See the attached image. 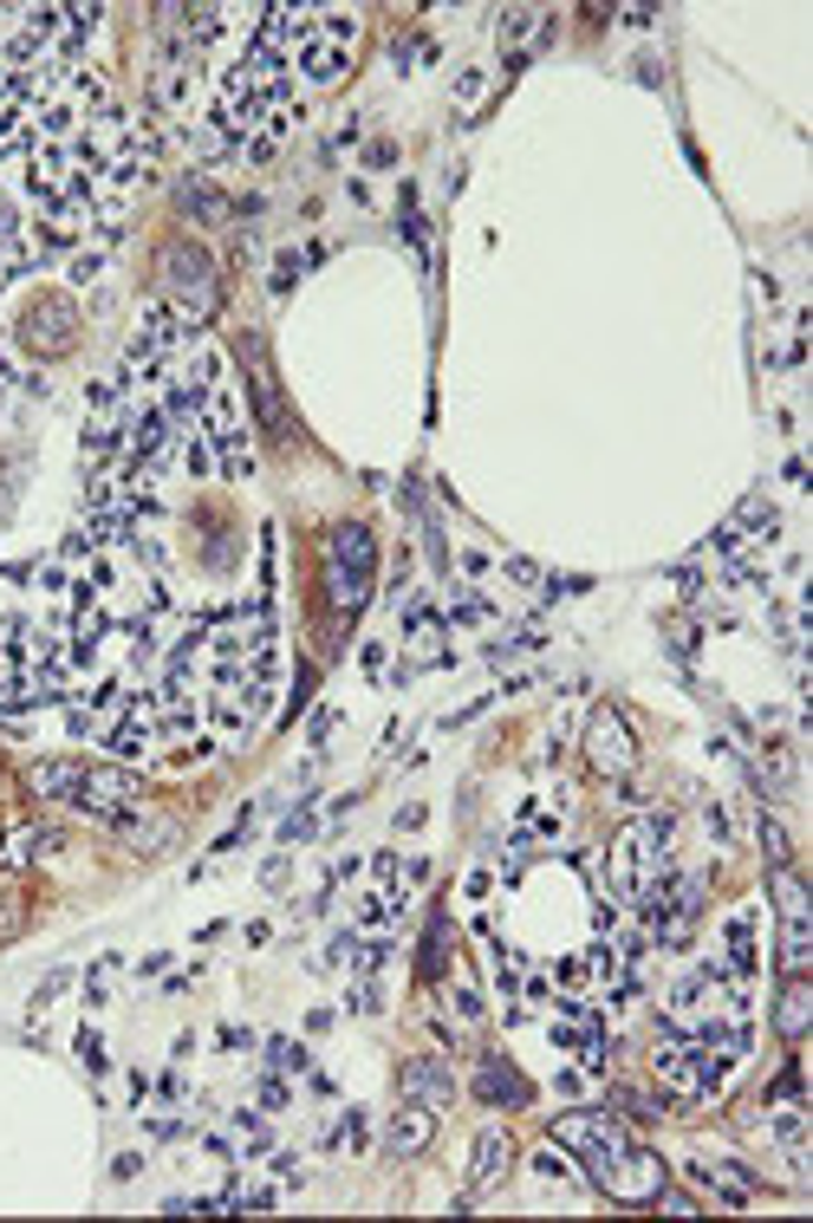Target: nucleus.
Here are the masks:
<instances>
[{"mask_svg":"<svg viewBox=\"0 0 813 1223\" xmlns=\"http://www.w3.org/2000/svg\"><path fill=\"white\" fill-rule=\"evenodd\" d=\"M313 827H319V820H313V807H300V814H293V820L280 827V846H293V840H313Z\"/></svg>","mask_w":813,"mask_h":1223,"instance_id":"nucleus-31","label":"nucleus"},{"mask_svg":"<svg viewBox=\"0 0 813 1223\" xmlns=\"http://www.w3.org/2000/svg\"><path fill=\"white\" fill-rule=\"evenodd\" d=\"M150 1133H156V1139H163V1146H176V1139H182V1133H189V1126H182V1120H156V1126H150Z\"/></svg>","mask_w":813,"mask_h":1223,"instance_id":"nucleus-40","label":"nucleus"},{"mask_svg":"<svg viewBox=\"0 0 813 1223\" xmlns=\"http://www.w3.org/2000/svg\"><path fill=\"white\" fill-rule=\"evenodd\" d=\"M808 1022H813V983H808V970H795V976H782V996H775V1029H782L788 1042H808Z\"/></svg>","mask_w":813,"mask_h":1223,"instance_id":"nucleus-18","label":"nucleus"},{"mask_svg":"<svg viewBox=\"0 0 813 1223\" xmlns=\"http://www.w3.org/2000/svg\"><path fill=\"white\" fill-rule=\"evenodd\" d=\"M371 573H378V541H371V528H365V521H339V528H332V547H326V593H332V612H339V631L365 612Z\"/></svg>","mask_w":813,"mask_h":1223,"instance_id":"nucleus-2","label":"nucleus"},{"mask_svg":"<svg viewBox=\"0 0 813 1223\" xmlns=\"http://www.w3.org/2000/svg\"><path fill=\"white\" fill-rule=\"evenodd\" d=\"M98 735H104V748H111L117 761H137V755H150V742H156V729H150V722H130V716H124V722H104Z\"/></svg>","mask_w":813,"mask_h":1223,"instance_id":"nucleus-20","label":"nucleus"},{"mask_svg":"<svg viewBox=\"0 0 813 1223\" xmlns=\"http://www.w3.org/2000/svg\"><path fill=\"white\" fill-rule=\"evenodd\" d=\"M267 1055H274L280 1074H300V1068H306V1048H300V1042H267Z\"/></svg>","mask_w":813,"mask_h":1223,"instance_id":"nucleus-30","label":"nucleus"},{"mask_svg":"<svg viewBox=\"0 0 813 1223\" xmlns=\"http://www.w3.org/2000/svg\"><path fill=\"white\" fill-rule=\"evenodd\" d=\"M801 1100H808V1074H801V1061H788L775 1074V1107H801Z\"/></svg>","mask_w":813,"mask_h":1223,"instance_id":"nucleus-25","label":"nucleus"},{"mask_svg":"<svg viewBox=\"0 0 813 1223\" xmlns=\"http://www.w3.org/2000/svg\"><path fill=\"white\" fill-rule=\"evenodd\" d=\"M508 1165H515V1139H508L501 1126H488V1133L475 1139V1159H469V1198H488V1192H501Z\"/></svg>","mask_w":813,"mask_h":1223,"instance_id":"nucleus-10","label":"nucleus"},{"mask_svg":"<svg viewBox=\"0 0 813 1223\" xmlns=\"http://www.w3.org/2000/svg\"><path fill=\"white\" fill-rule=\"evenodd\" d=\"M59 846H65L59 827H7V840H0V872H26L39 853H59Z\"/></svg>","mask_w":813,"mask_h":1223,"instance_id":"nucleus-16","label":"nucleus"},{"mask_svg":"<svg viewBox=\"0 0 813 1223\" xmlns=\"http://www.w3.org/2000/svg\"><path fill=\"white\" fill-rule=\"evenodd\" d=\"M241 358H247V384H254V411H261L267 437H293V417H287V404H280V384H274V371H267L261 339H247V345H241Z\"/></svg>","mask_w":813,"mask_h":1223,"instance_id":"nucleus-9","label":"nucleus"},{"mask_svg":"<svg viewBox=\"0 0 813 1223\" xmlns=\"http://www.w3.org/2000/svg\"><path fill=\"white\" fill-rule=\"evenodd\" d=\"M300 72L313 78V85H339L345 72H352V46H339V39H326L319 26L300 39Z\"/></svg>","mask_w":813,"mask_h":1223,"instance_id":"nucleus-14","label":"nucleus"},{"mask_svg":"<svg viewBox=\"0 0 813 1223\" xmlns=\"http://www.w3.org/2000/svg\"><path fill=\"white\" fill-rule=\"evenodd\" d=\"M365 163H371V169H391V163H397V143H391V137H378V143L365 150Z\"/></svg>","mask_w":813,"mask_h":1223,"instance_id":"nucleus-35","label":"nucleus"},{"mask_svg":"<svg viewBox=\"0 0 813 1223\" xmlns=\"http://www.w3.org/2000/svg\"><path fill=\"white\" fill-rule=\"evenodd\" d=\"M755 840H762L768 866H788V833H782V820H775V814H755Z\"/></svg>","mask_w":813,"mask_h":1223,"instance_id":"nucleus-24","label":"nucleus"},{"mask_svg":"<svg viewBox=\"0 0 813 1223\" xmlns=\"http://www.w3.org/2000/svg\"><path fill=\"white\" fill-rule=\"evenodd\" d=\"M612 1107H619V1113H632V1120H658V1113H664V1100H658V1094H632V1087H619V1094H612Z\"/></svg>","mask_w":813,"mask_h":1223,"instance_id":"nucleus-26","label":"nucleus"},{"mask_svg":"<svg viewBox=\"0 0 813 1223\" xmlns=\"http://www.w3.org/2000/svg\"><path fill=\"white\" fill-rule=\"evenodd\" d=\"M456 1009H462L469 1022H482V996H475V989H456Z\"/></svg>","mask_w":813,"mask_h":1223,"instance_id":"nucleus-39","label":"nucleus"},{"mask_svg":"<svg viewBox=\"0 0 813 1223\" xmlns=\"http://www.w3.org/2000/svg\"><path fill=\"white\" fill-rule=\"evenodd\" d=\"M534 1172L554 1178V1185H580V1165H573L567 1146H541V1152H534Z\"/></svg>","mask_w":813,"mask_h":1223,"instance_id":"nucleus-22","label":"nucleus"},{"mask_svg":"<svg viewBox=\"0 0 813 1223\" xmlns=\"http://www.w3.org/2000/svg\"><path fill=\"white\" fill-rule=\"evenodd\" d=\"M20 931V905H0V937H13Z\"/></svg>","mask_w":813,"mask_h":1223,"instance_id":"nucleus-44","label":"nucleus"},{"mask_svg":"<svg viewBox=\"0 0 813 1223\" xmlns=\"http://www.w3.org/2000/svg\"><path fill=\"white\" fill-rule=\"evenodd\" d=\"M261 879H267V892H280V885H287V859H267V872H261Z\"/></svg>","mask_w":813,"mask_h":1223,"instance_id":"nucleus-42","label":"nucleus"},{"mask_svg":"<svg viewBox=\"0 0 813 1223\" xmlns=\"http://www.w3.org/2000/svg\"><path fill=\"white\" fill-rule=\"evenodd\" d=\"M234 1133H241L247 1152H274V1133L261 1126V1113H234Z\"/></svg>","mask_w":813,"mask_h":1223,"instance_id":"nucleus-28","label":"nucleus"},{"mask_svg":"<svg viewBox=\"0 0 813 1223\" xmlns=\"http://www.w3.org/2000/svg\"><path fill=\"white\" fill-rule=\"evenodd\" d=\"M156 267H163V306H169L189 332L221 313V267L208 261L202 241H169Z\"/></svg>","mask_w":813,"mask_h":1223,"instance_id":"nucleus-1","label":"nucleus"},{"mask_svg":"<svg viewBox=\"0 0 813 1223\" xmlns=\"http://www.w3.org/2000/svg\"><path fill=\"white\" fill-rule=\"evenodd\" d=\"M300 274H306V248H300V254L287 248V254L274 261V293H293V280H300Z\"/></svg>","mask_w":813,"mask_h":1223,"instance_id":"nucleus-29","label":"nucleus"},{"mask_svg":"<svg viewBox=\"0 0 813 1223\" xmlns=\"http://www.w3.org/2000/svg\"><path fill=\"white\" fill-rule=\"evenodd\" d=\"M449 625H482V618H495V606L482 600V593H456V606L443 612Z\"/></svg>","mask_w":813,"mask_h":1223,"instance_id":"nucleus-27","label":"nucleus"},{"mask_svg":"<svg viewBox=\"0 0 813 1223\" xmlns=\"http://www.w3.org/2000/svg\"><path fill=\"white\" fill-rule=\"evenodd\" d=\"M430 1139H436V1113H430V1107H410V1100H404V1107L391 1113V1126H384V1152H391V1159H417Z\"/></svg>","mask_w":813,"mask_h":1223,"instance_id":"nucleus-13","label":"nucleus"},{"mask_svg":"<svg viewBox=\"0 0 813 1223\" xmlns=\"http://www.w3.org/2000/svg\"><path fill=\"white\" fill-rule=\"evenodd\" d=\"M137 794H143V774H137V768H85L78 787H72V807L91 814V820H117V814L137 807Z\"/></svg>","mask_w":813,"mask_h":1223,"instance_id":"nucleus-6","label":"nucleus"},{"mask_svg":"<svg viewBox=\"0 0 813 1223\" xmlns=\"http://www.w3.org/2000/svg\"><path fill=\"white\" fill-rule=\"evenodd\" d=\"M586 768H593L599 781H632V768H638V735H632V722H625L619 709H593V716H586Z\"/></svg>","mask_w":813,"mask_h":1223,"instance_id":"nucleus-5","label":"nucleus"},{"mask_svg":"<svg viewBox=\"0 0 813 1223\" xmlns=\"http://www.w3.org/2000/svg\"><path fill=\"white\" fill-rule=\"evenodd\" d=\"M475 1094H482L488 1107H528V1100H534V1087H528L501 1055H482V1068H475Z\"/></svg>","mask_w":813,"mask_h":1223,"instance_id":"nucleus-17","label":"nucleus"},{"mask_svg":"<svg viewBox=\"0 0 813 1223\" xmlns=\"http://www.w3.org/2000/svg\"><path fill=\"white\" fill-rule=\"evenodd\" d=\"M72 332H78V313H72V300H39V306L26 313V345H33L39 358H59V352H72Z\"/></svg>","mask_w":813,"mask_h":1223,"instance_id":"nucleus-7","label":"nucleus"},{"mask_svg":"<svg viewBox=\"0 0 813 1223\" xmlns=\"http://www.w3.org/2000/svg\"><path fill=\"white\" fill-rule=\"evenodd\" d=\"M684 1172H690L703 1192H716L723 1205H755V1172L736 1165V1159H690Z\"/></svg>","mask_w":813,"mask_h":1223,"instance_id":"nucleus-12","label":"nucleus"},{"mask_svg":"<svg viewBox=\"0 0 813 1223\" xmlns=\"http://www.w3.org/2000/svg\"><path fill=\"white\" fill-rule=\"evenodd\" d=\"M554 1087H560V1094H567V1100H580V1094H586V1068H567V1074H560V1081H554Z\"/></svg>","mask_w":813,"mask_h":1223,"instance_id":"nucleus-36","label":"nucleus"},{"mask_svg":"<svg viewBox=\"0 0 813 1223\" xmlns=\"http://www.w3.org/2000/svg\"><path fill=\"white\" fill-rule=\"evenodd\" d=\"M508 573H515L521 587H541V567H534V560H508Z\"/></svg>","mask_w":813,"mask_h":1223,"instance_id":"nucleus-38","label":"nucleus"},{"mask_svg":"<svg viewBox=\"0 0 813 1223\" xmlns=\"http://www.w3.org/2000/svg\"><path fill=\"white\" fill-rule=\"evenodd\" d=\"M176 209L189 215V222H202V228H215V222H228L234 209H228V196L202 176V169H189L182 182H176Z\"/></svg>","mask_w":813,"mask_h":1223,"instance_id":"nucleus-15","label":"nucleus"},{"mask_svg":"<svg viewBox=\"0 0 813 1223\" xmlns=\"http://www.w3.org/2000/svg\"><path fill=\"white\" fill-rule=\"evenodd\" d=\"M287 1100H293V1087H287L280 1074H267V1081H261V1107L274 1113V1107H287Z\"/></svg>","mask_w":813,"mask_h":1223,"instance_id":"nucleus-33","label":"nucleus"},{"mask_svg":"<svg viewBox=\"0 0 813 1223\" xmlns=\"http://www.w3.org/2000/svg\"><path fill=\"white\" fill-rule=\"evenodd\" d=\"M111 827H117V840H124L137 859H156V853H163V846L182 833V820H176V814H137V807H130V814H117Z\"/></svg>","mask_w":813,"mask_h":1223,"instance_id":"nucleus-11","label":"nucleus"},{"mask_svg":"<svg viewBox=\"0 0 813 1223\" xmlns=\"http://www.w3.org/2000/svg\"><path fill=\"white\" fill-rule=\"evenodd\" d=\"M78 774H85L78 761H33V768H26V787H33V794H46V800H72Z\"/></svg>","mask_w":813,"mask_h":1223,"instance_id":"nucleus-19","label":"nucleus"},{"mask_svg":"<svg viewBox=\"0 0 813 1223\" xmlns=\"http://www.w3.org/2000/svg\"><path fill=\"white\" fill-rule=\"evenodd\" d=\"M456 91H462V111H475V104H482V91H488V78H482V72H462V85H456Z\"/></svg>","mask_w":813,"mask_h":1223,"instance_id":"nucleus-34","label":"nucleus"},{"mask_svg":"<svg viewBox=\"0 0 813 1223\" xmlns=\"http://www.w3.org/2000/svg\"><path fill=\"white\" fill-rule=\"evenodd\" d=\"M397 1094H404L410 1107H430V1113H443V1107L456 1100V1074H449L443 1061L417 1055V1061H404V1074H397Z\"/></svg>","mask_w":813,"mask_h":1223,"instance_id":"nucleus-8","label":"nucleus"},{"mask_svg":"<svg viewBox=\"0 0 813 1223\" xmlns=\"http://www.w3.org/2000/svg\"><path fill=\"white\" fill-rule=\"evenodd\" d=\"M606 1198H619V1205H658V1192L671 1185V1172H664V1159L651 1152V1146H638V1139H625L612 1159H599L593 1172H586Z\"/></svg>","mask_w":813,"mask_h":1223,"instance_id":"nucleus-3","label":"nucleus"},{"mask_svg":"<svg viewBox=\"0 0 813 1223\" xmlns=\"http://www.w3.org/2000/svg\"><path fill=\"white\" fill-rule=\"evenodd\" d=\"M234 150H241V137H228L215 117H208L202 130H189V156H195V163H215V156H234Z\"/></svg>","mask_w":813,"mask_h":1223,"instance_id":"nucleus-21","label":"nucleus"},{"mask_svg":"<svg viewBox=\"0 0 813 1223\" xmlns=\"http://www.w3.org/2000/svg\"><path fill=\"white\" fill-rule=\"evenodd\" d=\"M274 1178H287V1185H300V1178H306V1165H300L293 1152H280V1159H274Z\"/></svg>","mask_w":813,"mask_h":1223,"instance_id":"nucleus-37","label":"nucleus"},{"mask_svg":"<svg viewBox=\"0 0 813 1223\" xmlns=\"http://www.w3.org/2000/svg\"><path fill=\"white\" fill-rule=\"evenodd\" d=\"M156 1094H163V1100H182V1074H176V1068H169V1074H163V1081H156Z\"/></svg>","mask_w":813,"mask_h":1223,"instance_id":"nucleus-43","label":"nucleus"},{"mask_svg":"<svg viewBox=\"0 0 813 1223\" xmlns=\"http://www.w3.org/2000/svg\"><path fill=\"white\" fill-rule=\"evenodd\" d=\"M625 1139H632V1133H625L619 1113H606V1107H567V1113L554 1120V1146H567V1152L580 1159V1172H593L599 1159H612Z\"/></svg>","mask_w":813,"mask_h":1223,"instance_id":"nucleus-4","label":"nucleus"},{"mask_svg":"<svg viewBox=\"0 0 813 1223\" xmlns=\"http://www.w3.org/2000/svg\"><path fill=\"white\" fill-rule=\"evenodd\" d=\"M736 528H749V534H762V541H768V534L782 528V515H775V502H762V495H755V502H742V508H736Z\"/></svg>","mask_w":813,"mask_h":1223,"instance_id":"nucleus-23","label":"nucleus"},{"mask_svg":"<svg viewBox=\"0 0 813 1223\" xmlns=\"http://www.w3.org/2000/svg\"><path fill=\"white\" fill-rule=\"evenodd\" d=\"M98 274H104V248H91V254H78V261H72V280H78V287H85V280H98Z\"/></svg>","mask_w":813,"mask_h":1223,"instance_id":"nucleus-32","label":"nucleus"},{"mask_svg":"<svg viewBox=\"0 0 813 1223\" xmlns=\"http://www.w3.org/2000/svg\"><path fill=\"white\" fill-rule=\"evenodd\" d=\"M143 1172V1159L137 1152H124V1159H111V1178H137Z\"/></svg>","mask_w":813,"mask_h":1223,"instance_id":"nucleus-41","label":"nucleus"}]
</instances>
